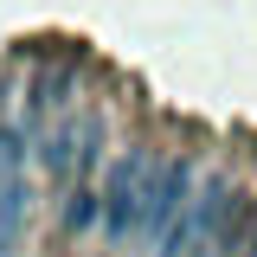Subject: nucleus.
I'll list each match as a JSON object with an SVG mask.
<instances>
[{"label": "nucleus", "instance_id": "3", "mask_svg": "<svg viewBox=\"0 0 257 257\" xmlns=\"http://www.w3.org/2000/svg\"><path fill=\"white\" fill-rule=\"evenodd\" d=\"M26 231V135L0 122V257Z\"/></svg>", "mask_w": 257, "mask_h": 257}, {"label": "nucleus", "instance_id": "6", "mask_svg": "<svg viewBox=\"0 0 257 257\" xmlns=\"http://www.w3.org/2000/svg\"><path fill=\"white\" fill-rule=\"evenodd\" d=\"M96 212H103V193H90V187H77L71 199H64V225H71V231H84Z\"/></svg>", "mask_w": 257, "mask_h": 257}, {"label": "nucleus", "instance_id": "4", "mask_svg": "<svg viewBox=\"0 0 257 257\" xmlns=\"http://www.w3.org/2000/svg\"><path fill=\"white\" fill-rule=\"evenodd\" d=\"M187 199H193V167L187 161H161L155 187H148V206H142V231H167L187 212Z\"/></svg>", "mask_w": 257, "mask_h": 257}, {"label": "nucleus", "instance_id": "2", "mask_svg": "<svg viewBox=\"0 0 257 257\" xmlns=\"http://www.w3.org/2000/svg\"><path fill=\"white\" fill-rule=\"evenodd\" d=\"M161 161L148 148H128L116 167H109V187H103V212H109V231L128 238V231H142V206H148V187H155Z\"/></svg>", "mask_w": 257, "mask_h": 257}, {"label": "nucleus", "instance_id": "5", "mask_svg": "<svg viewBox=\"0 0 257 257\" xmlns=\"http://www.w3.org/2000/svg\"><path fill=\"white\" fill-rule=\"evenodd\" d=\"M96 148V116L84 109V116H58V122L45 128V174H71V167H84Z\"/></svg>", "mask_w": 257, "mask_h": 257}, {"label": "nucleus", "instance_id": "1", "mask_svg": "<svg viewBox=\"0 0 257 257\" xmlns=\"http://www.w3.org/2000/svg\"><path fill=\"white\" fill-rule=\"evenodd\" d=\"M225 212H231V187H225V180H206V187L187 199V212L167 225L161 257H206L212 238H219V225H225Z\"/></svg>", "mask_w": 257, "mask_h": 257}]
</instances>
